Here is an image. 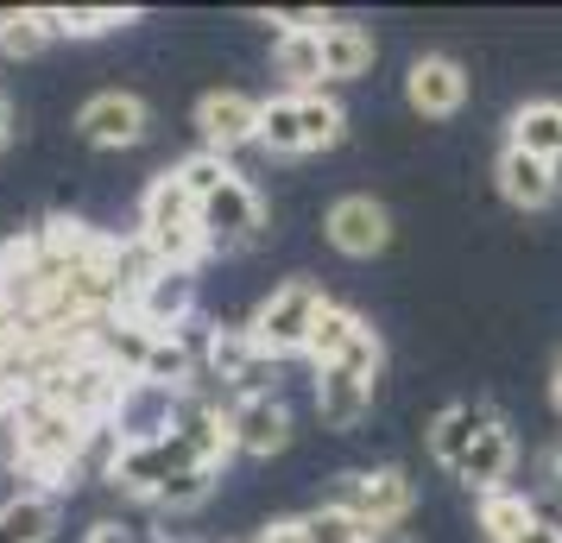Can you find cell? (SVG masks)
<instances>
[{"label":"cell","instance_id":"obj_1","mask_svg":"<svg viewBox=\"0 0 562 543\" xmlns=\"http://www.w3.org/2000/svg\"><path fill=\"white\" fill-rule=\"evenodd\" d=\"M341 133H348V108L335 102V95H323V89L259 102V146L272 158L329 152V146H341Z\"/></svg>","mask_w":562,"mask_h":543},{"label":"cell","instance_id":"obj_2","mask_svg":"<svg viewBox=\"0 0 562 543\" xmlns=\"http://www.w3.org/2000/svg\"><path fill=\"white\" fill-rule=\"evenodd\" d=\"M146 253L165 265V272H196V259L209 253L203 247V228H196V203L171 171L153 178V190L139 196V234H133Z\"/></svg>","mask_w":562,"mask_h":543},{"label":"cell","instance_id":"obj_3","mask_svg":"<svg viewBox=\"0 0 562 543\" xmlns=\"http://www.w3.org/2000/svg\"><path fill=\"white\" fill-rule=\"evenodd\" d=\"M323 304H329V297H323V285L291 279V285H279V291H266V297H259L247 336H254V348L266 354V361L279 366V361H291V354H304V341H310V329H316Z\"/></svg>","mask_w":562,"mask_h":543},{"label":"cell","instance_id":"obj_4","mask_svg":"<svg viewBox=\"0 0 562 543\" xmlns=\"http://www.w3.org/2000/svg\"><path fill=\"white\" fill-rule=\"evenodd\" d=\"M183 467H203V455H196V442L183 437L178 423H171L158 442L114 449L102 474H108V487H114V493H127V499H146V506H153V493L165 487V480H178ZM215 474H222V467H215Z\"/></svg>","mask_w":562,"mask_h":543},{"label":"cell","instance_id":"obj_5","mask_svg":"<svg viewBox=\"0 0 562 543\" xmlns=\"http://www.w3.org/2000/svg\"><path fill=\"white\" fill-rule=\"evenodd\" d=\"M304 354L316 366H348L355 380H380V366H385V341L373 336V323L360 310H348V304H323V316H316V329H310V341H304Z\"/></svg>","mask_w":562,"mask_h":543},{"label":"cell","instance_id":"obj_6","mask_svg":"<svg viewBox=\"0 0 562 543\" xmlns=\"http://www.w3.org/2000/svg\"><path fill=\"white\" fill-rule=\"evenodd\" d=\"M196 228H203L209 253H247L259 234H266V196L247 178L222 183L209 203H196Z\"/></svg>","mask_w":562,"mask_h":543},{"label":"cell","instance_id":"obj_7","mask_svg":"<svg viewBox=\"0 0 562 543\" xmlns=\"http://www.w3.org/2000/svg\"><path fill=\"white\" fill-rule=\"evenodd\" d=\"M341 506L360 512L367 531H398L417 506V487L405 467H367V474H341Z\"/></svg>","mask_w":562,"mask_h":543},{"label":"cell","instance_id":"obj_8","mask_svg":"<svg viewBox=\"0 0 562 543\" xmlns=\"http://www.w3.org/2000/svg\"><path fill=\"white\" fill-rule=\"evenodd\" d=\"M153 127V108L139 102L133 89H102V95H89L77 108V133L89 146H102V152H121V146H139Z\"/></svg>","mask_w":562,"mask_h":543},{"label":"cell","instance_id":"obj_9","mask_svg":"<svg viewBox=\"0 0 562 543\" xmlns=\"http://www.w3.org/2000/svg\"><path fill=\"white\" fill-rule=\"evenodd\" d=\"M228 437L234 455H254V462H272L291 449V405L279 392H259V398H234L228 405Z\"/></svg>","mask_w":562,"mask_h":543},{"label":"cell","instance_id":"obj_10","mask_svg":"<svg viewBox=\"0 0 562 543\" xmlns=\"http://www.w3.org/2000/svg\"><path fill=\"white\" fill-rule=\"evenodd\" d=\"M196 133H203V152H240L259 139V102L240 89H209L196 102Z\"/></svg>","mask_w":562,"mask_h":543},{"label":"cell","instance_id":"obj_11","mask_svg":"<svg viewBox=\"0 0 562 543\" xmlns=\"http://www.w3.org/2000/svg\"><path fill=\"white\" fill-rule=\"evenodd\" d=\"M178 392H158L146 386V380H127V392H121V411L108 417V437L121 442V449H133V442H158L171 423H178Z\"/></svg>","mask_w":562,"mask_h":543},{"label":"cell","instance_id":"obj_12","mask_svg":"<svg viewBox=\"0 0 562 543\" xmlns=\"http://www.w3.org/2000/svg\"><path fill=\"white\" fill-rule=\"evenodd\" d=\"M405 102L424 114V121H449V114H461V102H468V70H461L456 57H417L405 70Z\"/></svg>","mask_w":562,"mask_h":543},{"label":"cell","instance_id":"obj_13","mask_svg":"<svg viewBox=\"0 0 562 543\" xmlns=\"http://www.w3.org/2000/svg\"><path fill=\"white\" fill-rule=\"evenodd\" d=\"M329 247L348 259H373L392 247V215H385V203H373V196H341V203L329 208Z\"/></svg>","mask_w":562,"mask_h":543},{"label":"cell","instance_id":"obj_14","mask_svg":"<svg viewBox=\"0 0 562 543\" xmlns=\"http://www.w3.org/2000/svg\"><path fill=\"white\" fill-rule=\"evenodd\" d=\"M127 316H139L153 336H171L183 323H196V272H165V265H158L153 279L139 285Z\"/></svg>","mask_w":562,"mask_h":543},{"label":"cell","instance_id":"obj_15","mask_svg":"<svg viewBox=\"0 0 562 543\" xmlns=\"http://www.w3.org/2000/svg\"><path fill=\"white\" fill-rule=\"evenodd\" d=\"M512 467H518V442H512V423L506 417H493L481 437H474V449L461 455V467H456V480H468V487L481 493H499L512 480Z\"/></svg>","mask_w":562,"mask_h":543},{"label":"cell","instance_id":"obj_16","mask_svg":"<svg viewBox=\"0 0 562 543\" xmlns=\"http://www.w3.org/2000/svg\"><path fill=\"white\" fill-rule=\"evenodd\" d=\"M493 178H499V196H506L512 208H550V203H557V190H562L557 165L518 152V146H506V152H499Z\"/></svg>","mask_w":562,"mask_h":543},{"label":"cell","instance_id":"obj_17","mask_svg":"<svg viewBox=\"0 0 562 543\" xmlns=\"http://www.w3.org/2000/svg\"><path fill=\"white\" fill-rule=\"evenodd\" d=\"M373 26H360V20H329L323 26V82H360L373 70Z\"/></svg>","mask_w":562,"mask_h":543},{"label":"cell","instance_id":"obj_18","mask_svg":"<svg viewBox=\"0 0 562 543\" xmlns=\"http://www.w3.org/2000/svg\"><path fill=\"white\" fill-rule=\"evenodd\" d=\"M493 405H442V411L430 417V462L436 467H449V474H456L461 467V455H468V449H474V437H481L486 423H493Z\"/></svg>","mask_w":562,"mask_h":543},{"label":"cell","instance_id":"obj_19","mask_svg":"<svg viewBox=\"0 0 562 543\" xmlns=\"http://www.w3.org/2000/svg\"><path fill=\"white\" fill-rule=\"evenodd\" d=\"M316 411L329 430H355L360 417L373 411V386L355 380L348 366H316Z\"/></svg>","mask_w":562,"mask_h":543},{"label":"cell","instance_id":"obj_20","mask_svg":"<svg viewBox=\"0 0 562 543\" xmlns=\"http://www.w3.org/2000/svg\"><path fill=\"white\" fill-rule=\"evenodd\" d=\"M512 139L506 146H518V152L543 158V165H562V102H550V95H537V102L512 108Z\"/></svg>","mask_w":562,"mask_h":543},{"label":"cell","instance_id":"obj_21","mask_svg":"<svg viewBox=\"0 0 562 543\" xmlns=\"http://www.w3.org/2000/svg\"><path fill=\"white\" fill-rule=\"evenodd\" d=\"M272 70L284 77V95L323 89V32H279L272 38Z\"/></svg>","mask_w":562,"mask_h":543},{"label":"cell","instance_id":"obj_22","mask_svg":"<svg viewBox=\"0 0 562 543\" xmlns=\"http://www.w3.org/2000/svg\"><path fill=\"white\" fill-rule=\"evenodd\" d=\"M57 499L52 493H38V487H26V493H13L7 506H0V543H52L57 538Z\"/></svg>","mask_w":562,"mask_h":543},{"label":"cell","instance_id":"obj_23","mask_svg":"<svg viewBox=\"0 0 562 543\" xmlns=\"http://www.w3.org/2000/svg\"><path fill=\"white\" fill-rule=\"evenodd\" d=\"M32 234H38V253H45L52 272H70V265H82V259L102 247V234L89 228L82 215H52L45 228H32Z\"/></svg>","mask_w":562,"mask_h":543},{"label":"cell","instance_id":"obj_24","mask_svg":"<svg viewBox=\"0 0 562 543\" xmlns=\"http://www.w3.org/2000/svg\"><path fill=\"white\" fill-rule=\"evenodd\" d=\"M52 38H108V32L133 26V7H38Z\"/></svg>","mask_w":562,"mask_h":543},{"label":"cell","instance_id":"obj_25","mask_svg":"<svg viewBox=\"0 0 562 543\" xmlns=\"http://www.w3.org/2000/svg\"><path fill=\"white\" fill-rule=\"evenodd\" d=\"M537 518V499L531 493H512V487H499V493H486L481 499V531H486V543H512L525 524Z\"/></svg>","mask_w":562,"mask_h":543},{"label":"cell","instance_id":"obj_26","mask_svg":"<svg viewBox=\"0 0 562 543\" xmlns=\"http://www.w3.org/2000/svg\"><path fill=\"white\" fill-rule=\"evenodd\" d=\"M52 45V32H45V13L38 7H7L0 13V57H13V64H26Z\"/></svg>","mask_w":562,"mask_h":543},{"label":"cell","instance_id":"obj_27","mask_svg":"<svg viewBox=\"0 0 562 543\" xmlns=\"http://www.w3.org/2000/svg\"><path fill=\"white\" fill-rule=\"evenodd\" d=\"M215 467H183L178 480H165V487L153 493V506L158 512H171V518H183V512H196V506H209V493H215Z\"/></svg>","mask_w":562,"mask_h":543},{"label":"cell","instance_id":"obj_28","mask_svg":"<svg viewBox=\"0 0 562 543\" xmlns=\"http://www.w3.org/2000/svg\"><path fill=\"white\" fill-rule=\"evenodd\" d=\"M304 538L310 543H367V524H360V512H348L341 499H323V506L304 512Z\"/></svg>","mask_w":562,"mask_h":543},{"label":"cell","instance_id":"obj_29","mask_svg":"<svg viewBox=\"0 0 562 543\" xmlns=\"http://www.w3.org/2000/svg\"><path fill=\"white\" fill-rule=\"evenodd\" d=\"M171 178H178L183 190H190V203H209V196H215L222 183H234L240 171H234V165H228L222 152H203V146H196V152L183 158L178 171H171Z\"/></svg>","mask_w":562,"mask_h":543},{"label":"cell","instance_id":"obj_30","mask_svg":"<svg viewBox=\"0 0 562 543\" xmlns=\"http://www.w3.org/2000/svg\"><path fill=\"white\" fill-rule=\"evenodd\" d=\"M537 487H543V493H562V442H550V449L537 455Z\"/></svg>","mask_w":562,"mask_h":543},{"label":"cell","instance_id":"obj_31","mask_svg":"<svg viewBox=\"0 0 562 543\" xmlns=\"http://www.w3.org/2000/svg\"><path fill=\"white\" fill-rule=\"evenodd\" d=\"M254 543H310V538H304V518H272V524H266Z\"/></svg>","mask_w":562,"mask_h":543},{"label":"cell","instance_id":"obj_32","mask_svg":"<svg viewBox=\"0 0 562 543\" xmlns=\"http://www.w3.org/2000/svg\"><path fill=\"white\" fill-rule=\"evenodd\" d=\"M512 543H562V518H543V512H537V518H531V524H525V531H518Z\"/></svg>","mask_w":562,"mask_h":543},{"label":"cell","instance_id":"obj_33","mask_svg":"<svg viewBox=\"0 0 562 543\" xmlns=\"http://www.w3.org/2000/svg\"><path fill=\"white\" fill-rule=\"evenodd\" d=\"M272 26H279V32H323V26H329V13H310V7H304V13H272Z\"/></svg>","mask_w":562,"mask_h":543},{"label":"cell","instance_id":"obj_34","mask_svg":"<svg viewBox=\"0 0 562 543\" xmlns=\"http://www.w3.org/2000/svg\"><path fill=\"white\" fill-rule=\"evenodd\" d=\"M82 543H133V531L121 524V518H95V524H89V538H82Z\"/></svg>","mask_w":562,"mask_h":543},{"label":"cell","instance_id":"obj_35","mask_svg":"<svg viewBox=\"0 0 562 543\" xmlns=\"http://www.w3.org/2000/svg\"><path fill=\"white\" fill-rule=\"evenodd\" d=\"M367 543H417L411 531H367Z\"/></svg>","mask_w":562,"mask_h":543},{"label":"cell","instance_id":"obj_36","mask_svg":"<svg viewBox=\"0 0 562 543\" xmlns=\"http://www.w3.org/2000/svg\"><path fill=\"white\" fill-rule=\"evenodd\" d=\"M7 133H13V108H7V95H0V146H7Z\"/></svg>","mask_w":562,"mask_h":543},{"label":"cell","instance_id":"obj_37","mask_svg":"<svg viewBox=\"0 0 562 543\" xmlns=\"http://www.w3.org/2000/svg\"><path fill=\"white\" fill-rule=\"evenodd\" d=\"M550 405L562 411V366H557V380H550Z\"/></svg>","mask_w":562,"mask_h":543},{"label":"cell","instance_id":"obj_38","mask_svg":"<svg viewBox=\"0 0 562 543\" xmlns=\"http://www.w3.org/2000/svg\"><path fill=\"white\" fill-rule=\"evenodd\" d=\"M158 543H196V538H171V531H165V538H158Z\"/></svg>","mask_w":562,"mask_h":543},{"label":"cell","instance_id":"obj_39","mask_svg":"<svg viewBox=\"0 0 562 543\" xmlns=\"http://www.w3.org/2000/svg\"><path fill=\"white\" fill-rule=\"evenodd\" d=\"M234 543H254V538H234Z\"/></svg>","mask_w":562,"mask_h":543}]
</instances>
